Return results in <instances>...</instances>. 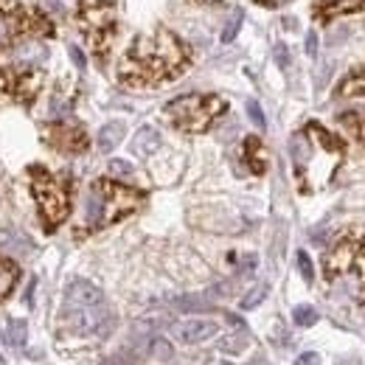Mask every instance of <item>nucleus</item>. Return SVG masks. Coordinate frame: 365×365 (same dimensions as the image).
<instances>
[{
  "instance_id": "1",
  "label": "nucleus",
  "mask_w": 365,
  "mask_h": 365,
  "mask_svg": "<svg viewBox=\"0 0 365 365\" xmlns=\"http://www.w3.org/2000/svg\"><path fill=\"white\" fill-rule=\"evenodd\" d=\"M186 62H188V51L183 48V42L172 31L158 29L155 34L138 37L132 42V48L127 51V56L118 67V76H121V82H127L132 88L158 85V82L175 79L186 67Z\"/></svg>"
},
{
  "instance_id": "2",
  "label": "nucleus",
  "mask_w": 365,
  "mask_h": 365,
  "mask_svg": "<svg viewBox=\"0 0 365 365\" xmlns=\"http://www.w3.org/2000/svg\"><path fill=\"white\" fill-rule=\"evenodd\" d=\"M143 205V191L113 183V180H96L88 194V228H107L118 219L135 213Z\"/></svg>"
},
{
  "instance_id": "3",
  "label": "nucleus",
  "mask_w": 365,
  "mask_h": 365,
  "mask_svg": "<svg viewBox=\"0 0 365 365\" xmlns=\"http://www.w3.org/2000/svg\"><path fill=\"white\" fill-rule=\"evenodd\" d=\"M323 275L329 284L343 281L348 295L365 304V242L362 239L337 242L323 259Z\"/></svg>"
},
{
  "instance_id": "4",
  "label": "nucleus",
  "mask_w": 365,
  "mask_h": 365,
  "mask_svg": "<svg viewBox=\"0 0 365 365\" xmlns=\"http://www.w3.org/2000/svg\"><path fill=\"white\" fill-rule=\"evenodd\" d=\"M31 177V191H34V200L40 205V213L45 219V228L54 231L59 228L65 219H67V211H70V194H67V186L62 177L51 175L48 169L42 166H34L29 172Z\"/></svg>"
},
{
  "instance_id": "5",
  "label": "nucleus",
  "mask_w": 365,
  "mask_h": 365,
  "mask_svg": "<svg viewBox=\"0 0 365 365\" xmlns=\"http://www.w3.org/2000/svg\"><path fill=\"white\" fill-rule=\"evenodd\" d=\"M222 113H225V99H219V96L191 93V96H180L166 104V115L183 132H205Z\"/></svg>"
},
{
  "instance_id": "6",
  "label": "nucleus",
  "mask_w": 365,
  "mask_h": 365,
  "mask_svg": "<svg viewBox=\"0 0 365 365\" xmlns=\"http://www.w3.org/2000/svg\"><path fill=\"white\" fill-rule=\"evenodd\" d=\"M76 20H79V29L88 37L90 48L104 54L113 42V34H115V20H118L115 3H110V0H82Z\"/></svg>"
},
{
  "instance_id": "7",
  "label": "nucleus",
  "mask_w": 365,
  "mask_h": 365,
  "mask_svg": "<svg viewBox=\"0 0 365 365\" xmlns=\"http://www.w3.org/2000/svg\"><path fill=\"white\" fill-rule=\"evenodd\" d=\"M42 90V73L37 67L0 70V104H31Z\"/></svg>"
},
{
  "instance_id": "8",
  "label": "nucleus",
  "mask_w": 365,
  "mask_h": 365,
  "mask_svg": "<svg viewBox=\"0 0 365 365\" xmlns=\"http://www.w3.org/2000/svg\"><path fill=\"white\" fill-rule=\"evenodd\" d=\"M48 140H51V146H56L59 152H67V155H79V152L88 149V135H85V129H82L79 124H73V121L51 127V129H48Z\"/></svg>"
},
{
  "instance_id": "9",
  "label": "nucleus",
  "mask_w": 365,
  "mask_h": 365,
  "mask_svg": "<svg viewBox=\"0 0 365 365\" xmlns=\"http://www.w3.org/2000/svg\"><path fill=\"white\" fill-rule=\"evenodd\" d=\"M65 304L67 309H82V307H102L104 304V295L102 289L90 281H73L67 289H65Z\"/></svg>"
},
{
  "instance_id": "10",
  "label": "nucleus",
  "mask_w": 365,
  "mask_h": 365,
  "mask_svg": "<svg viewBox=\"0 0 365 365\" xmlns=\"http://www.w3.org/2000/svg\"><path fill=\"white\" fill-rule=\"evenodd\" d=\"M216 332H219V326H216L213 321H205V318H191V321H183V323L175 326L177 340H180V343H188V346L205 343V340H211Z\"/></svg>"
},
{
  "instance_id": "11",
  "label": "nucleus",
  "mask_w": 365,
  "mask_h": 365,
  "mask_svg": "<svg viewBox=\"0 0 365 365\" xmlns=\"http://www.w3.org/2000/svg\"><path fill=\"white\" fill-rule=\"evenodd\" d=\"M26 26H29V20L23 12H15V9L0 12V51L15 45L26 34Z\"/></svg>"
},
{
  "instance_id": "12",
  "label": "nucleus",
  "mask_w": 365,
  "mask_h": 365,
  "mask_svg": "<svg viewBox=\"0 0 365 365\" xmlns=\"http://www.w3.org/2000/svg\"><path fill=\"white\" fill-rule=\"evenodd\" d=\"M365 0H315V15L329 20L334 15H346V12H357Z\"/></svg>"
},
{
  "instance_id": "13",
  "label": "nucleus",
  "mask_w": 365,
  "mask_h": 365,
  "mask_svg": "<svg viewBox=\"0 0 365 365\" xmlns=\"http://www.w3.org/2000/svg\"><path fill=\"white\" fill-rule=\"evenodd\" d=\"M158 146H161V132L152 129V127H143V129H138V135L132 140V152L140 155V158H146V155L158 152Z\"/></svg>"
},
{
  "instance_id": "14",
  "label": "nucleus",
  "mask_w": 365,
  "mask_h": 365,
  "mask_svg": "<svg viewBox=\"0 0 365 365\" xmlns=\"http://www.w3.org/2000/svg\"><path fill=\"white\" fill-rule=\"evenodd\" d=\"M124 132H127V127H124L121 121H110V124H104V127L99 129V149H102V152H113L115 146L121 143Z\"/></svg>"
},
{
  "instance_id": "15",
  "label": "nucleus",
  "mask_w": 365,
  "mask_h": 365,
  "mask_svg": "<svg viewBox=\"0 0 365 365\" xmlns=\"http://www.w3.org/2000/svg\"><path fill=\"white\" fill-rule=\"evenodd\" d=\"M17 278H20L17 264L9 261V259H0V301H6V298H9V292L15 289Z\"/></svg>"
},
{
  "instance_id": "16",
  "label": "nucleus",
  "mask_w": 365,
  "mask_h": 365,
  "mask_svg": "<svg viewBox=\"0 0 365 365\" xmlns=\"http://www.w3.org/2000/svg\"><path fill=\"white\" fill-rule=\"evenodd\" d=\"M337 96L343 99H365V70H357L351 76H346V82L337 88Z\"/></svg>"
},
{
  "instance_id": "17",
  "label": "nucleus",
  "mask_w": 365,
  "mask_h": 365,
  "mask_svg": "<svg viewBox=\"0 0 365 365\" xmlns=\"http://www.w3.org/2000/svg\"><path fill=\"white\" fill-rule=\"evenodd\" d=\"M245 158H248V163H250V169L256 172V175H261L264 172V158H261V140L259 138H248L245 140Z\"/></svg>"
},
{
  "instance_id": "18",
  "label": "nucleus",
  "mask_w": 365,
  "mask_h": 365,
  "mask_svg": "<svg viewBox=\"0 0 365 365\" xmlns=\"http://www.w3.org/2000/svg\"><path fill=\"white\" fill-rule=\"evenodd\" d=\"M292 318H295L298 326H315L318 323V309L315 307H295Z\"/></svg>"
},
{
  "instance_id": "19",
  "label": "nucleus",
  "mask_w": 365,
  "mask_h": 365,
  "mask_svg": "<svg viewBox=\"0 0 365 365\" xmlns=\"http://www.w3.org/2000/svg\"><path fill=\"white\" fill-rule=\"evenodd\" d=\"M242 20H245V15H242V9H236L234 17L228 20L225 31H222V42H234V40H236V34H239V29H242Z\"/></svg>"
},
{
  "instance_id": "20",
  "label": "nucleus",
  "mask_w": 365,
  "mask_h": 365,
  "mask_svg": "<svg viewBox=\"0 0 365 365\" xmlns=\"http://www.w3.org/2000/svg\"><path fill=\"white\" fill-rule=\"evenodd\" d=\"M264 298H267V286L259 284V286H253V289L248 292V295L242 298V309H253V307H259Z\"/></svg>"
},
{
  "instance_id": "21",
  "label": "nucleus",
  "mask_w": 365,
  "mask_h": 365,
  "mask_svg": "<svg viewBox=\"0 0 365 365\" xmlns=\"http://www.w3.org/2000/svg\"><path fill=\"white\" fill-rule=\"evenodd\" d=\"M219 348L222 351H242V348H248V334H231V337H222L219 340Z\"/></svg>"
},
{
  "instance_id": "22",
  "label": "nucleus",
  "mask_w": 365,
  "mask_h": 365,
  "mask_svg": "<svg viewBox=\"0 0 365 365\" xmlns=\"http://www.w3.org/2000/svg\"><path fill=\"white\" fill-rule=\"evenodd\" d=\"M6 340H9V346H26V323L15 321L9 326V332H6Z\"/></svg>"
},
{
  "instance_id": "23",
  "label": "nucleus",
  "mask_w": 365,
  "mask_h": 365,
  "mask_svg": "<svg viewBox=\"0 0 365 365\" xmlns=\"http://www.w3.org/2000/svg\"><path fill=\"white\" fill-rule=\"evenodd\" d=\"M149 351H152L158 359H169V357L175 354L172 343H169V340H163V337H155V340H152V346H149Z\"/></svg>"
},
{
  "instance_id": "24",
  "label": "nucleus",
  "mask_w": 365,
  "mask_h": 365,
  "mask_svg": "<svg viewBox=\"0 0 365 365\" xmlns=\"http://www.w3.org/2000/svg\"><path fill=\"white\" fill-rule=\"evenodd\" d=\"M298 270L304 275V281H312L315 278V267H312V259L307 250H298Z\"/></svg>"
},
{
  "instance_id": "25",
  "label": "nucleus",
  "mask_w": 365,
  "mask_h": 365,
  "mask_svg": "<svg viewBox=\"0 0 365 365\" xmlns=\"http://www.w3.org/2000/svg\"><path fill=\"white\" fill-rule=\"evenodd\" d=\"M248 115H250V121H253L256 127H267V118H264L259 102H248Z\"/></svg>"
},
{
  "instance_id": "26",
  "label": "nucleus",
  "mask_w": 365,
  "mask_h": 365,
  "mask_svg": "<svg viewBox=\"0 0 365 365\" xmlns=\"http://www.w3.org/2000/svg\"><path fill=\"white\" fill-rule=\"evenodd\" d=\"M110 175L115 177H129L132 175V166L127 161H110Z\"/></svg>"
},
{
  "instance_id": "27",
  "label": "nucleus",
  "mask_w": 365,
  "mask_h": 365,
  "mask_svg": "<svg viewBox=\"0 0 365 365\" xmlns=\"http://www.w3.org/2000/svg\"><path fill=\"white\" fill-rule=\"evenodd\" d=\"M295 365H323V359H321V354H315V351H307V354H301V357L295 359Z\"/></svg>"
},
{
  "instance_id": "28",
  "label": "nucleus",
  "mask_w": 365,
  "mask_h": 365,
  "mask_svg": "<svg viewBox=\"0 0 365 365\" xmlns=\"http://www.w3.org/2000/svg\"><path fill=\"white\" fill-rule=\"evenodd\" d=\"M275 62H278V67H289V48L286 45H275Z\"/></svg>"
},
{
  "instance_id": "29",
  "label": "nucleus",
  "mask_w": 365,
  "mask_h": 365,
  "mask_svg": "<svg viewBox=\"0 0 365 365\" xmlns=\"http://www.w3.org/2000/svg\"><path fill=\"white\" fill-rule=\"evenodd\" d=\"M304 45H307V54H309V56H315V54H318V34H315V31H309Z\"/></svg>"
},
{
  "instance_id": "30",
  "label": "nucleus",
  "mask_w": 365,
  "mask_h": 365,
  "mask_svg": "<svg viewBox=\"0 0 365 365\" xmlns=\"http://www.w3.org/2000/svg\"><path fill=\"white\" fill-rule=\"evenodd\" d=\"M70 59H73V65H76V67H85L88 62H85V54L76 48V45H70Z\"/></svg>"
},
{
  "instance_id": "31",
  "label": "nucleus",
  "mask_w": 365,
  "mask_h": 365,
  "mask_svg": "<svg viewBox=\"0 0 365 365\" xmlns=\"http://www.w3.org/2000/svg\"><path fill=\"white\" fill-rule=\"evenodd\" d=\"M256 3H261V6H270V9H278V6H286L289 0H256Z\"/></svg>"
},
{
  "instance_id": "32",
  "label": "nucleus",
  "mask_w": 365,
  "mask_h": 365,
  "mask_svg": "<svg viewBox=\"0 0 365 365\" xmlns=\"http://www.w3.org/2000/svg\"><path fill=\"white\" fill-rule=\"evenodd\" d=\"M357 135H359L362 143H365V118H359V124H357Z\"/></svg>"
},
{
  "instance_id": "33",
  "label": "nucleus",
  "mask_w": 365,
  "mask_h": 365,
  "mask_svg": "<svg viewBox=\"0 0 365 365\" xmlns=\"http://www.w3.org/2000/svg\"><path fill=\"white\" fill-rule=\"evenodd\" d=\"M110 365H121V362H118V359H113V362H110Z\"/></svg>"
},
{
  "instance_id": "34",
  "label": "nucleus",
  "mask_w": 365,
  "mask_h": 365,
  "mask_svg": "<svg viewBox=\"0 0 365 365\" xmlns=\"http://www.w3.org/2000/svg\"><path fill=\"white\" fill-rule=\"evenodd\" d=\"M219 365H231V362H219Z\"/></svg>"
}]
</instances>
